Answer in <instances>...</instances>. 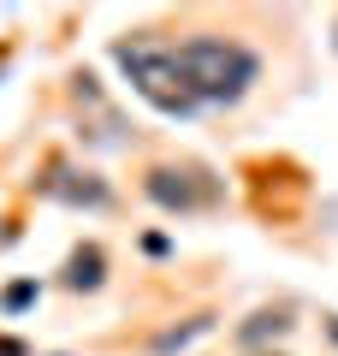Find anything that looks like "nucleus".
<instances>
[{
  "label": "nucleus",
  "instance_id": "f03ea898",
  "mask_svg": "<svg viewBox=\"0 0 338 356\" xmlns=\"http://www.w3.org/2000/svg\"><path fill=\"white\" fill-rule=\"evenodd\" d=\"M113 60H119L125 83L137 89L154 113H166V119H190L196 113L184 77H178V65H172V48H161V42H149V36H131V42H113Z\"/></svg>",
  "mask_w": 338,
  "mask_h": 356
},
{
  "label": "nucleus",
  "instance_id": "6e6552de",
  "mask_svg": "<svg viewBox=\"0 0 338 356\" xmlns=\"http://www.w3.org/2000/svg\"><path fill=\"white\" fill-rule=\"evenodd\" d=\"M24 303H36V285H30V280H18L13 291L0 297V309H24Z\"/></svg>",
  "mask_w": 338,
  "mask_h": 356
},
{
  "label": "nucleus",
  "instance_id": "7ed1b4c3",
  "mask_svg": "<svg viewBox=\"0 0 338 356\" xmlns=\"http://www.w3.org/2000/svg\"><path fill=\"white\" fill-rule=\"evenodd\" d=\"M143 196H149L161 214H208V208H220L225 178H214L208 166H196V161H161V166L143 172Z\"/></svg>",
  "mask_w": 338,
  "mask_h": 356
},
{
  "label": "nucleus",
  "instance_id": "f8f14e48",
  "mask_svg": "<svg viewBox=\"0 0 338 356\" xmlns=\"http://www.w3.org/2000/svg\"><path fill=\"white\" fill-rule=\"evenodd\" d=\"M261 356H273V350H261Z\"/></svg>",
  "mask_w": 338,
  "mask_h": 356
},
{
  "label": "nucleus",
  "instance_id": "9d476101",
  "mask_svg": "<svg viewBox=\"0 0 338 356\" xmlns=\"http://www.w3.org/2000/svg\"><path fill=\"white\" fill-rule=\"evenodd\" d=\"M321 332H326V339L338 344V315H321Z\"/></svg>",
  "mask_w": 338,
  "mask_h": 356
},
{
  "label": "nucleus",
  "instance_id": "20e7f679",
  "mask_svg": "<svg viewBox=\"0 0 338 356\" xmlns=\"http://www.w3.org/2000/svg\"><path fill=\"white\" fill-rule=\"evenodd\" d=\"M36 191L42 196H54V202H65V208H113V184L101 172H89V166H72V161H48L42 166V178H36Z\"/></svg>",
  "mask_w": 338,
  "mask_h": 356
},
{
  "label": "nucleus",
  "instance_id": "9b49d317",
  "mask_svg": "<svg viewBox=\"0 0 338 356\" xmlns=\"http://www.w3.org/2000/svg\"><path fill=\"white\" fill-rule=\"evenodd\" d=\"M332 54H338V18H332Z\"/></svg>",
  "mask_w": 338,
  "mask_h": 356
},
{
  "label": "nucleus",
  "instance_id": "0eeeda50",
  "mask_svg": "<svg viewBox=\"0 0 338 356\" xmlns=\"http://www.w3.org/2000/svg\"><path fill=\"white\" fill-rule=\"evenodd\" d=\"M202 332H214V315H190L184 327H166L161 339H154V356H172V350H190V344H196Z\"/></svg>",
  "mask_w": 338,
  "mask_h": 356
},
{
  "label": "nucleus",
  "instance_id": "1a4fd4ad",
  "mask_svg": "<svg viewBox=\"0 0 338 356\" xmlns=\"http://www.w3.org/2000/svg\"><path fill=\"white\" fill-rule=\"evenodd\" d=\"M0 356H30V344L18 332H0Z\"/></svg>",
  "mask_w": 338,
  "mask_h": 356
},
{
  "label": "nucleus",
  "instance_id": "39448f33",
  "mask_svg": "<svg viewBox=\"0 0 338 356\" xmlns=\"http://www.w3.org/2000/svg\"><path fill=\"white\" fill-rule=\"evenodd\" d=\"M60 285L65 291H101V285H107V250H101L95 238L72 243V255H65V267H60Z\"/></svg>",
  "mask_w": 338,
  "mask_h": 356
},
{
  "label": "nucleus",
  "instance_id": "f257e3e1",
  "mask_svg": "<svg viewBox=\"0 0 338 356\" xmlns=\"http://www.w3.org/2000/svg\"><path fill=\"white\" fill-rule=\"evenodd\" d=\"M172 65H178V77H184L196 107H238L250 95V83L261 77V54L250 42L214 36V30L172 42Z\"/></svg>",
  "mask_w": 338,
  "mask_h": 356
},
{
  "label": "nucleus",
  "instance_id": "423d86ee",
  "mask_svg": "<svg viewBox=\"0 0 338 356\" xmlns=\"http://www.w3.org/2000/svg\"><path fill=\"white\" fill-rule=\"evenodd\" d=\"M291 309H255L250 321H243L232 339H238V350H261V344H279V339H291Z\"/></svg>",
  "mask_w": 338,
  "mask_h": 356
}]
</instances>
